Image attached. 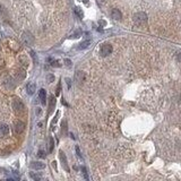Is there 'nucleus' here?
I'll return each instance as SVG.
<instances>
[{"mask_svg": "<svg viewBox=\"0 0 181 181\" xmlns=\"http://www.w3.org/2000/svg\"><path fill=\"white\" fill-rule=\"evenodd\" d=\"M13 109H14V111L16 112V113H23L24 112V110H25V105H24V103L22 102V100H19L18 97H15L14 100H13Z\"/></svg>", "mask_w": 181, "mask_h": 181, "instance_id": "f03ea898", "label": "nucleus"}, {"mask_svg": "<svg viewBox=\"0 0 181 181\" xmlns=\"http://www.w3.org/2000/svg\"><path fill=\"white\" fill-rule=\"evenodd\" d=\"M59 157H60L61 161V165L62 168L66 170V171H69V166H68V162H67V157H66V154L62 151L59 152Z\"/></svg>", "mask_w": 181, "mask_h": 181, "instance_id": "0eeeda50", "label": "nucleus"}, {"mask_svg": "<svg viewBox=\"0 0 181 181\" xmlns=\"http://www.w3.org/2000/svg\"><path fill=\"white\" fill-rule=\"evenodd\" d=\"M177 60L181 62V53H177Z\"/></svg>", "mask_w": 181, "mask_h": 181, "instance_id": "b1692460", "label": "nucleus"}, {"mask_svg": "<svg viewBox=\"0 0 181 181\" xmlns=\"http://www.w3.org/2000/svg\"><path fill=\"white\" fill-rule=\"evenodd\" d=\"M76 153H77V155H78L79 157H82V155H81V151H79V147H78V146H76Z\"/></svg>", "mask_w": 181, "mask_h": 181, "instance_id": "5701e85b", "label": "nucleus"}, {"mask_svg": "<svg viewBox=\"0 0 181 181\" xmlns=\"http://www.w3.org/2000/svg\"><path fill=\"white\" fill-rule=\"evenodd\" d=\"M55 105H56V98H55V96H51V97H50V105H49V111H50V112L53 111Z\"/></svg>", "mask_w": 181, "mask_h": 181, "instance_id": "2eb2a0df", "label": "nucleus"}, {"mask_svg": "<svg viewBox=\"0 0 181 181\" xmlns=\"http://www.w3.org/2000/svg\"><path fill=\"white\" fill-rule=\"evenodd\" d=\"M31 178H33V179H35V180H40V179H41L40 176H36V174H34V173H31Z\"/></svg>", "mask_w": 181, "mask_h": 181, "instance_id": "6ab92c4d", "label": "nucleus"}, {"mask_svg": "<svg viewBox=\"0 0 181 181\" xmlns=\"http://www.w3.org/2000/svg\"><path fill=\"white\" fill-rule=\"evenodd\" d=\"M22 40L26 45H32L34 43V37L30 32H24L23 35H22Z\"/></svg>", "mask_w": 181, "mask_h": 181, "instance_id": "423d86ee", "label": "nucleus"}, {"mask_svg": "<svg viewBox=\"0 0 181 181\" xmlns=\"http://www.w3.org/2000/svg\"><path fill=\"white\" fill-rule=\"evenodd\" d=\"M65 65H66L67 67H71V61L69 60V59H66V60H65Z\"/></svg>", "mask_w": 181, "mask_h": 181, "instance_id": "aec40b11", "label": "nucleus"}, {"mask_svg": "<svg viewBox=\"0 0 181 181\" xmlns=\"http://www.w3.org/2000/svg\"><path fill=\"white\" fill-rule=\"evenodd\" d=\"M75 81H76V83L79 84V85L84 84V82L86 81V75H85V73L82 71V70H77V71L75 73Z\"/></svg>", "mask_w": 181, "mask_h": 181, "instance_id": "39448f33", "label": "nucleus"}, {"mask_svg": "<svg viewBox=\"0 0 181 181\" xmlns=\"http://www.w3.org/2000/svg\"><path fill=\"white\" fill-rule=\"evenodd\" d=\"M45 168V164L42 162H32L31 163V169L33 170H43Z\"/></svg>", "mask_w": 181, "mask_h": 181, "instance_id": "1a4fd4ad", "label": "nucleus"}, {"mask_svg": "<svg viewBox=\"0 0 181 181\" xmlns=\"http://www.w3.org/2000/svg\"><path fill=\"white\" fill-rule=\"evenodd\" d=\"M39 97H40V100H41V103L42 104H45V102H47V92L44 89H41L40 92H39Z\"/></svg>", "mask_w": 181, "mask_h": 181, "instance_id": "9b49d317", "label": "nucleus"}, {"mask_svg": "<svg viewBox=\"0 0 181 181\" xmlns=\"http://www.w3.org/2000/svg\"><path fill=\"white\" fill-rule=\"evenodd\" d=\"M53 147H55V140L52 137L49 138V152L53 151Z\"/></svg>", "mask_w": 181, "mask_h": 181, "instance_id": "dca6fc26", "label": "nucleus"}, {"mask_svg": "<svg viewBox=\"0 0 181 181\" xmlns=\"http://www.w3.org/2000/svg\"><path fill=\"white\" fill-rule=\"evenodd\" d=\"M134 22L138 26L144 25L147 22V15L145 13H143V11H139V13H137V14L134 15Z\"/></svg>", "mask_w": 181, "mask_h": 181, "instance_id": "f257e3e1", "label": "nucleus"}, {"mask_svg": "<svg viewBox=\"0 0 181 181\" xmlns=\"http://www.w3.org/2000/svg\"><path fill=\"white\" fill-rule=\"evenodd\" d=\"M100 24H101L102 26H104V25H105V22H103V21H100Z\"/></svg>", "mask_w": 181, "mask_h": 181, "instance_id": "393cba45", "label": "nucleus"}, {"mask_svg": "<svg viewBox=\"0 0 181 181\" xmlns=\"http://www.w3.org/2000/svg\"><path fill=\"white\" fill-rule=\"evenodd\" d=\"M13 128H14V132H15L16 135H21V134L25 130V123L21 120H16V121H14Z\"/></svg>", "mask_w": 181, "mask_h": 181, "instance_id": "7ed1b4c3", "label": "nucleus"}, {"mask_svg": "<svg viewBox=\"0 0 181 181\" xmlns=\"http://www.w3.org/2000/svg\"><path fill=\"white\" fill-rule=\"evenodd\" d=\"M90 44V40H87V41H84V42H82L79 45H78V50H84V49H86V48H89Z\"/></svg>", "mask_w": 181, "mask_h": 181, "instance_id": "4468645a", "label": "nucleus"}, {"mask_svg": "<svg viewBox=\"0 0 181 181\" xmlns=\"http://www.w3.org/2000/svg\"><path fill=\"white\" fill-rule=\"evenodd\" d=\"M111 16L116 21H120L121 18H122V14H121V11L119 9H113L112 13H111Z\"/></svg>", "mask_w": 181, "mask_h": 181, "instance_id": "9d476101", "label": "nucleus"}, {"mask_svg": "<svg viewBox=\"0 0 181 181\" xmlns=\"http://www.w3.org/2000/svg\"><path fill=\"white\" fill-rule=\"evenodd\" d=\"M39 157H45V154H44V152L43 151H39Z\"/></svg>", "mask_w": 181, "mask_h": 181, "instance_id": "412c9836", "label": "nucleus"}, {"mask_svg": "<svg viewBox=\"0 0 181 181\" xmlns=\"http://www.w3.org/2000/svg\"><path fill=\"white\" fill-rule=\"evenodd\" d=\"M89 1H90V0H83V2H84L85 5H89Z\"/></svg>", "mask_w": 181, "mask_h": 181, "instance_id": "a878e982", "label": "nucleus"}, {"mask_svg": "<svg viewBox=\"0 0 181 181\" xmlns=\"http://www.w3.org/2000/svg\"><path fill=\"white\" fill-rule=\"evenodd\" d=\"M15 77H16V79H17V81H23V79H25V77H26V73H25V70H23V69H18V70H16V73H15Z\"/></svg>", "mask_w": 181, "mask_h": 181, "instance_id": "6e6552de", "label": "nucleus"}, {"mask_svg": "<svg viewBox=\"0 0 181 181\" xmlns=\"http://www.w3.org/2000/svg\"><path fill=\"white\" fill-rule=\"evenodd\" d=\"M75 13H76V15H77L79 18H83V16H84V15H83V11H82V9H81V8L76 7V8H75Z\"/></svg>", "mask_w": 181, "mask_h": 181, "instance_id": "f3484780", "label": "nucleus"}, {"mask_svg": "<svg viewBox=\"0 0 181 181\" xmlns=\"http://www.w3.org/2000/svg\"><path fill=\"white\" fill-rule=\"evenodd\" d=\"M112 50H113V49H112V45H111V44L104 43V44H102V47H101V49H100V53H101L103 57H106V56L111 55Z\"/></svg>", "mask_w": 181, "mask_h": 181, "instance_id": "20e7f679", "label": "nucleus"}, {"mask_svg": "<svg viewBox=\"0 0 181 181\" xmlns=\"http://www.w3.org/2000/svg\"><path fill=\"white\" fill-rule=\"evenodd\" d=\"M26 90H27V94L29 95H33L36 90V85L34 83H29L27 86H26Z\"/></svg>", "mask_w": 181, "mask_h": 181, "instance_id": "f8f14e48", "label": "nucleus"}, {"mask_svg": "<svg viewBox=\"0 0 181 181\" xmlns=\"http://www.w3.org/2000/svg\"><path fill=\"white\" fill-rule=\"evenodd\" d=\"M0 132H1V135H3V136L8 135V134H9V127H8V124H6V123H0Z\"/></svg>", "mask_w": 181, "mask_h": 181, "instance_id": "ddd939ff", "label": "nucleus"}, {"mask_svg": "<svg viewBox=\"0 0 181 181\" xmlns=\"http://www.w3.org/2000/svg\"><path fill=\"white\" fill-rule=\"evenodd\" d=\"M47 82H48V83H52V82H55V75L49 74V75L47 76Z\"/></svg>", "mask_w": 181, "mask_h": 181, "instance_id": "a211bd4d", "label": "nucleus"}, {"mask_svg": "<svg viewBox=\"0 0 181 181\" xmlns=\"http://www.w3.org/2000/svg\"><path fill=\"white\" fill-rule=\"evenodd\" d=\"M66 82H67V85H68V89H70V86H71V81H70L69 78H67V79H66Z\"/></svg>", "mask_w": 181, "mask_h": 181, "instance_id": "4be33fe9", "label": "nucleus"}]
</instances>
